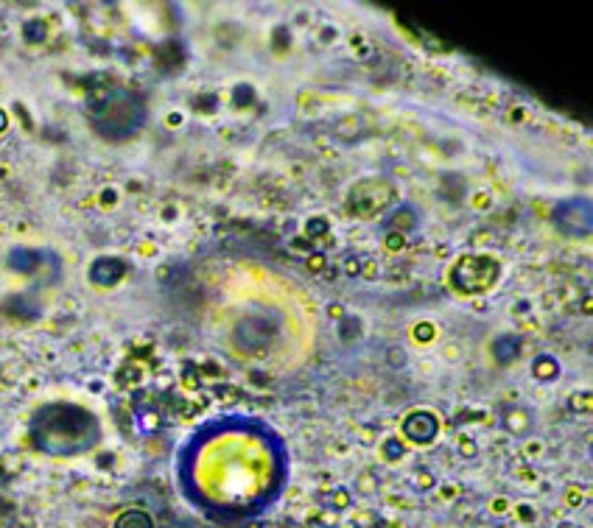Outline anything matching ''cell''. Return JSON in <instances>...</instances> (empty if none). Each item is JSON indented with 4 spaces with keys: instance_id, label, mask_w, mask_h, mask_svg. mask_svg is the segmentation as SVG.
I'll use <instances>...</instances> for the list:
<instances>
[{
    "instance_id": "obj_1",
    "label": "cell",
    "mask_w": 593,
    "mask_h": 528,
    "mask_svg": "<svg viewBox=\"0 0 593 528\" xmlns=\"http://www.w3.org/2000/svg\"><path fill=\"white\" fill-rule=\"evenodd\" d=\"M101 422L76 402H48L31 416V442L51 456H76L98 445Z\"/></svg>"
},
{
    "instance_id": "obj_2",
    "label": "cell",
    "mask_w": 593,
    "mask_h": 528,
    "mask_svg": "<svg viewBox=\"0 0 593 528\" xmlns=\"http://www.w3.org/2000/svg\"><path fill=\"white\" fill-rule=\"evenodd\" d=\"M143 115H146V110L137 103V98L118 90L101 101V107L92 115L95 118L92 124L104 137H126L143 124Z\"/></svg>"
},
{
    "instance_id": "obj_3",
    "label": "cell",
    "mask_w": 593,
    "mask_h": 528,
    "mask_svg": "<svg viewBox=\"0 0 593 528\" xmlns=\"http://www.w3.org/2000/svg\"><path fill=\"white\" fill-rule=\"evenodd\" d=\"M124 271L126 266L115 257H98L92 266H90V280L95 285H115L118 280H124Z\"/></svg>"
},
{
    "instance_id": "obj_4",
    "label": "cell",
    "mask_w": 593,
    "mask_h": 528,
    "mask_svg": "<svg viewBox=\"0 0 593 528\" xmlns=\"http://www.w3.org/2000/svg\"><path fill=\"white\" fill-rule=\"evenodd\" d=\"M406 434H409V436L415 434V439L426 442V439L437 436V419H431L428 414H417V416H412V419L406 422Z\"/></svg>"
}]
</instances>
